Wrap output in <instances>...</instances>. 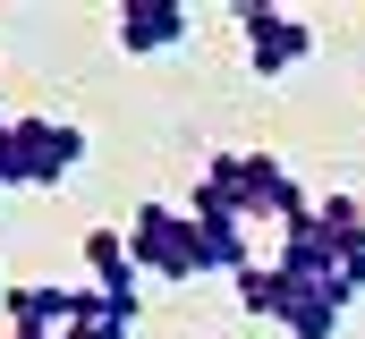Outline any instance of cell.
<instances>
[{
	"label": "cell",
	"mask_w": 365,
	"mask_h": 339,
	"mask_svg": "<svg viewBox=\"0 0 365 339\" xmlns=\"http://www.w3.org/2000/svg\"><path fill=\"white\" fill-rule=\"evenodd\" d=\"M77 162H86V127H68V119H9L0 187H60Z\"/></svg>",
	"instance_id": "obj_1"
},
{
	"label": "cell",
	"mask_w": 365,
	"mask_h": 339,
	"mask_svg": "<svg viewBox=\"0 0 365 339\" xmlns=\"http://www.w3.org/2000/svg\"><path fill=\"white\" fill-rule=\"evenodd\" d=\"M128 254L145 280H204V246H195V221L170 204H136L128 212Z\"/></svg>",
	"instance_id": "obj_2"
},
{
	"label": "cell",
	"mask_w": 365,
	"mask_h": 339,
	"mask_svg": "<svg viewBox=\"0 0 365 339\" xmlns=\"http://www.w3.org/2000/svg\"><path fill=\"white\" fill-rule=\"evenodd\" d=\"M230 17H238V43H247V68H255V77H289V68L314 51V26L289 17V9L247 0V9H230Z\"/></svg>",
	"instance_id": "obj_3"
},
{
	"label": "cell",
	"mask_w": 365,
	"mask_h": 339,
	"mask_svg": "<svg viewBox=\"0 0 365 339\" xmlns=\"http://www.w3.org/2000/svg\"><path fill=\"white\" fill-rule=\"evenodd\" d=\"M238 212H247V221H264V212H272L280 229H289V221H297V212H314V204H306V187L289 178L280 153H238Z\"/></svg>",
	"instance_id": "obj_4"
},
{
	"label": "cell",
	"mask_w": 365,
	"mask_h": 339,
	"mask_svg": "<svg viewBox=\"0 0 365 339\" xmlns=\"http://www.w3.org/2000/svg\"><path fill=\"white\" fill-rule=\"evenodd\" d=\"M187 34H195V9H187V0H128V9H119V51H128V60L179 51Z\"/></svg>",
	"instance_id": "obj_5"
},
{
	"label": "cell",
	"mask_w": 365,
	"mask_h": 339,
	"mask_svg": "<svg viewBox=\"0 0 365 339\" xmlns=\"http://www.w3.org/2000/svg\"><path fill=\"white\" fill-rule=\"evenodd\" d=\"M77 254H86V280L102 288V297H128V306H145V271H136V254H128V229L119 221H93L86 238H77Z\"/></svg>",
	"instance_id": "obj_6"
},
{
	"label": "cell",
	"mask_w": 365,
	"mask_h": 339,
	"mask_svg": "<svg viewBox=\"0 0 365 339\" xmlns=\"http://www.w3.org/2000/svg\"><path fill=\"white\" fill-rule=\"evenodd\" d=\"M77 314H86V288H9V331H51V339H68Z\"/></svg>",
	"instance_id": "obj_7"
},
{
	"label": "cell",
	"mask_w": 365,
	"mask_h": 339,
	"mask_svg": "<svg viewBox=\"0 0 365 339\" xmlns=\"http://www.w3.org/2000/svg\"><path fill=\"white\" fill-rule=\"evenodd\" d=\"M340 323H349V297H340V288H314V280H297V297H289L280 331H289V339H340Z\"/></svg>",
	"instance_id": "obj_8"
},
{
	"label": "cell",
	"mask_w": 365,
	"mask_h": 339,
	"mask_svg": "<svg viewBox=\"0 0 365 339\" xmlns=\"http://www.w3.org/2000/svg\"><path fill=\"white\" fill-rule=\"evenodd\" d=\"M289 297H297V280H289L280 263H247V271H238V314L280 323V314H289Z\"/></svg>",
	"instance_id": "obj_9"
},
{
	"label": "cell",
	"mask_w": 365,
	"mask_h": 339,
	"mask_svg": "<svg viewBox=\"0 0 365 339\" xmlns=\"http://www.w3.org/2000/svg\"><path fill=\"white\" fill-rule=\"evenodd\" d=\"M187 221H195V212H187ZM195 246H204V271H230V280L255 263V246H247V221H195Z\"/></svg>",
	"instance_id": "obj_10"
},
{
	"label": "cell",
	"mask_w": 365,
	"mask_h": 339,
	"mask_svg": "<svg viewBox=\"0 0 365 339\" xmlns=\"http://www.w3.org/2000/svg\"><path fill=\"white\" fill-rule=\"evenodd\" d=\"M136 314H145V306H128V297H102V288H86V314L68 323V339H136Z\"/></svg>",
	"instance_id": "obj_11"
},
{
	"label": "cell",
	"mask_w": 365,
	"mask_h": 339,
	"mask_svg": "<svg viewBox=\"0 0 365 339\" xmlns=\"http://www.w3.org/2000/svg\"><path fill=\"white\" fill-rule=\"evenodd\" d=\"M0 162H9V119H0Z\"/></svg>",
	"instance_id": "obj_12"
},
{
	"label": "cell",
	"mask_w": 365,
	"mask_h": 339,
	"mask_svg": "<svg viewBox=\"0 0 365 339\" xmlns=\"http://www.w3.org/2000/svg\"><path fill=\"white\" fill-rule=\"evenodd\" d=\"M9 339H51V331H9Z\"/></svg>",
	"instance_id": "obj_13"
},
{
	"label": "cell",
	"mask_w": 365,
	"mask_h": 339,
	"mask_svg": "<svg viewBox=\"0 0 365 339\" xmlns=\"http://www.w3.org/2000/svg\"><path fill=\"white\" fill-rule=\"evenodd\" d=\"M0 306H9V280H0Z\"/></svg>",
	"instance_id": "obj_14"
}]
</instances>
